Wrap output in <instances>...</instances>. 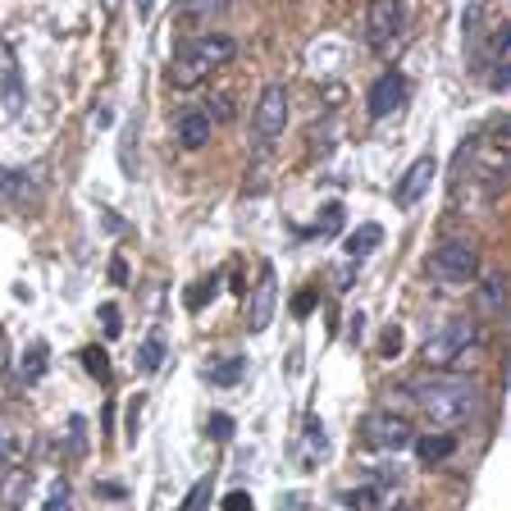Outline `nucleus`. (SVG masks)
<instances>
[{
  "label": "nucleus",
  "mask_w": 511,
  "mask_h": 511,
  "mask_svg": "<svg viewBox=\"0 0 511 511\" xmlns=\"http://www.w3.org/2000/svg\"><path fill=\"white\" fill-rule=\"evenodd\" d=\"M406 393L424 406V415H429L438 429H457V424H466L470 415H479V384L466 379V375L429 370V375H420Z\"/></svg>",
  "instance_id": "f257e3e1"
},
{
  "label": "nucleus",
  "mask_w": 511,
  "mask_h": 511,
  "mask_svg": "<svg viewBox=\"0 0 511 511\" xmlns=\"http://www.w3.org/2000/svg\"><path fill=\"white\" fill-rule=\"evenodd\" d=\"M238 55V41L224 32H205V37H187L169 64V83L174 87H196L205 83V73H214L219 64H229Z\"/></svg>",
  "instance_id": "f03ea898"
},
{
  "label": "nucleus",
  "mask_w": 511,
  "mask_h": 511,
  "mask_svg": "<svg viewBox=\"0 0 511 511\" xmlns=\"http://www.w3.org/2000/svg\"><path fill=\"white\" fill-rule=\"evenodd\" d=\"M411 438H415V429L397 411H370V415L360 420V443L375 448V452H393L397 457V452L411 448Z\"/></svg>",
  "instance_id": "7ed1b4c3"
},
{
  "label": "nucleus",
  "mask_w": 511,
  "mask_h": 511,
  "mask_svg": "<svg viewBox=\"0 0 511 511\" xmlns=\"http://www.w3.org/2000/svg\"><path fill=\"white\" fill-rule=\"evenodd\" d=\"M475 342H479V324H475V320H452V324H443V329H438V333L424 342V365H429V370L457 365L461 351L475 347Z\"/></svg>",
  "instance_id": "20e7f679"
},
{
  "label": "nucleus",
  "mask_w": 511,
  "mask_h": 511,
  "mask_svg": "<svg viewBox=\"0 0 511 511\" xmlns=\"http://www.w3.org/2000/svg\"><path fill=\"white\" fill-rule=\"evenodd\" d=\"M429 274L438 283H470L479 274V251L470 242H438L429 256Z\"/></svg>",
  "instance_id": "39448f33"
},
{
  "label": "nucleus",
  "mask_w": 511,
  "mask_h": 511,
  "mask_svg": "<svg viewBox=\"0 0 511 511\" xmlns=\"http://www.w3.org/2000/svg\"><path fill=\"white\" fill-rule=\"evenodd\" d=\"M283 128H287V87H283V83H269V87L260 92L256 110H251V132H256L260 146H269Z\"/></svg>",
  "instance_id": "423d86ee"
},
{
  "label": "nucleus",
  "mask_w": 511,
  "mask_h": 511,
  "mask_svg": "<svg viewBox=\"0 0 511 511\" xmlns=\"http://www.w3.org/2000/svg\"><path fill=\"white\" fill-rule=\"evenodd\" d=\"M274 306H278V274H274V265H260V278L247 292V329L265 333L274 320Z\"/></svg>",
  "instance_id": "0eeeda50"
},
{
  "label": "nucleus",
  "mask_w": 511,
  "mask_h": 511,
  "mask_svg": "<svg viewBox=\"0 0 511 511\" xmlns=\"http://www.w3.org/2000/svg\"><path fill=\"white\" fill-rule=\"evenodd\" d=\"M433 178H438V160H433V156H420V160H415V165H411V169L397 178V187H393V201H397L402 210H411V205H415V201H420V196L433 187Z\"/></svg>",
  "instance_id": "6e6552de"
},
{
  "label": "nucleus",
  "mask_w": 511,
  "mask_h": 511,
  "mask_svg": "<svg viewBox=\"0 0 511 511\" xmlns=\"http://www.w3.org/2000/svg\"><path fill=\"white\" fill-rule=\"evenodd\" d=\"M402 28V0H370V10H365V37L370 46H388Z\"/></svg>",
  "instance_id": "1a4fd4ad"
},
{
  "label": "nucleus",
  "mask_w": 511,
  "mask_h": 511,
  "mask_svg": "<svg viewBox=\"0 0 511 511\" xmlns=\"http://www.w3.org/2000/svg\"><path fill=\"white\" fill-rule=\"evenodd\" d=\"M402 101H406V78H402V73H379L370 96H365L370 119H388L393 110H402Z\"/></svg>",
  "instance_id": "9d476101"
},
{
  "label": "nucleus",
  "mask_w": 511,
  "mask_h": 511,
  "mask_svg": "<svg viewBox=\"0 0 511 511\" xmlns=\"http://www.w3.org/2000/svg\"><path fill=\"white\" fill-rule=\"evenodd\" d=\"M292 457H297L302 470H315V466L329 457V433H324V420H320L315 411L302 420V443H297V452H292Z\"/></svg>",
  "instance_id": "9b49d317"
},
{
  "label": "nucleus",
  "mask_w": 511,
  "mask_h": 511,
  "mask_svg": "<svg viewBox=\"0 0 511 511\" xmlns=\"http://www.w3.org/2000/svg\"><path fill=\"white\" fill-rule=\"evenodd\" d=\"M484 73H488V87L493 92H506V83H511V28H497L493 32V55H488Z\"/></svg>",
  "instance_id": "f8f14e48"
},
{
  "label": "nucleus",
  "mask_w": 511,
  "mask_h": 511,
  "mask_svg": "<svg viewBox=\"0 0 511 511\" xmlns=\"http://www.w3.org/2000/svg\"><path fill=\"white\" fill-rule=\"evenodd\" d=\"M37 201L32 169H0V205H28Z\"/></svg>",
  "instance_id": "ddd939ff"
},
{
  "label": "nucleus",
  "mask_w": 511,
  "mask_h": 511,
  "mask_svg": "<svg viewBox=\"0 0 511 511\" xmlns=\"http://www.w3.org/2000/svg\"><path fill=\"white\" fill-rule=\"evenodd\" d=\"M210 119H205V110H183L178 114V146L183 151H201V146L210 141Z\"/></svg>",
  "instance_id": "4468645a"
},
{
  "label": "nucleus",
  "mask_w": 511,
  "mask_h": 511,
  "mask_svg": "<svg viewBox=\"0 0 511 511\" xmlns=\"http://www.w3.org/2000/svg\"><path fill=\"white\" fill-rule=\"evenodd\" d=\"M411 448L420 452V461H424V466H433V461H443V457H452V448H457V438H452L448 429H438V433L411 438Z\"/></svg>",
  "instance_id": "2eb2a0df"
},
{
  "label": "nucleus",
  "mask_w": 511,
  "mask_h": 511,
  "mask_svg": "<svg viewBox=\"0 0 511 511\" xmlns=\"http://www.w3.org/2000/svg\"><path fill=\"white\" fill-rule=\"evenodd\" d=\"M23 457H28L23 429L10 424V420H0V466H23Z\"/></svg>",
  "instance_id": "dca6fc26"
},
{
  "label": "nucleus",
  "mask_w": 511,
  "mask_h": 511,
  "mask_svg": "<svg viewBox=\"0 0 511 511\" xmlns=\"http://www.w3.org/2000/svg\"><path fill=\"white\" fill-rule=\"evenodd\" d=\"M23 493H28V470L23 466H0V506H23Z\"/></svg>",
  "instance_id": "f3484780"
},
{
  "label": "nucleus",
  "mask_w": 511,
  "mask_h": 511,
  "mask_svg": "<svg viewBox=\"0 0 511 511\" xmlns=\"http://www.w3.org/2000/svg\"><path fill=\"white\" fill-rule=\"evenodd\" d=\"M14 105H19V73H14V55L0 46V110L14 114Z\"/></svg>",
  "instance_id": "a211bd4d"
},
{
  "label": "nucleus",
  "mask_w": 511,
  "mask_h": 511,
  "mask_svg": "<svg viewBox=\"0 0 511 511\" xmlns=\"http://www.w3.org/2000/svg\"><path fill=\"white\" fill-rule=\"evenodd\" d=\"M160 365H165V333L151 329V333H146V342L137 347V370L141 375H156Z\"/></svg>",
  "instance_id": "6ab92c4d"
},
{
  "label": "nucleus",
  "mask_w": 511,
  "mask_h": 511,
  "mask_svg": "<svg viewBox=\"0 0 511 511\" xmlns=\"http://www.w3.org/2000/svg\"><path fill=\"white\" fill-rule=\"evenodd\" d=\"M379 242H384V229H379V224H360V229L347 238V247H342V251H347L351 260H365V256H370Z\"/></svg>",
  "instance_id": "aec40b11"
},
{
  "label": "nucleus",
  "mask_w": 511,
  "mask_h": 511,
  "mask_svg": "<svg viewBox=\"0 0 511 511\" xmlns=\"http://www.w3.org/2000/svg\"><path fill=\"white\" fill-rule=\"evenodd\" d=\"M479 306H484L488 315H502V311H506V278H502V274H488V278L479 283Z\"/></svg>",
  "instance_id": "412c9836"
},
{
  "label": "nucleus",
  "mask_w": 511,
  "mask_h": 511,
  "mask_svg": "<svg viewBox=\"0 0 511 511\" xmlns=\"http://www.w3.org/2000/svg\"><path fill=\"white\" fill-rule=\"evenodd\" d=\"M242 375H247V360H242V356H229V360H214L210 370H205V379H210V384H219V388H233V384H238Z\"/></svg>",
  "instance_id": "4be33fe9"
},
{
  "label": "nucleus",
  "mask_w": 511,
  "mask_h": 511,
  "mask_svg": "<svg viewBox=\"0 0 511 511\" xmlns=\"http://www.w3.org/2000/svg\"><path fill=\"white\" fill-rule=\"evenodd\" d=\"M46 360H50V342H46V338L28 342V351H23V379H28V384H37V379L46 375Z\"/></svg>",
  "instance_id": "5701e85b"
},
{
  "label": "nucleus",
  "mask_w": 511,
  "mask_h": 511,
  "mask_svg": "<svg viewBox=\"0 0 511 511\" xmlns=\"http://www.w3.org/2000/svg\"><path fill=\"white\" fill-rule=\"evenodd\" d=\"M210 493H214V475H201V479L187 488V497H183V511H205V506H210Z\"/></svg>",
  "instance_id": "b1692460"
},
{
  "label": "nucleus",
  "mask_w": 511,
  "mask_h": 511,
  "mask_svg": "<svg viewBox=\"0 0 511 511\" xmlns=\"http://www.w3.org/2000/svg\"><path fill=\"white\" fill-rule=\"evenodd\" d=\"M83 365H87V375L96 384H110V356L101 347H83Z\"/></svg>",
  "instance_id": "393cba45"
},
{
  "label": "nucleus",
  "mask_w": 511,
  "mask_h": 511,
  "mask_svg": "<svg viewBox=\"0 0 511 511\" xmlns=\"http://www.w3.org/2000/svg\"><path fill=\"white\" fill-rule=\"evenodd\" d=\"M83 433H87V420H83V415H68V429H64V448H68V457H83V452H87Z\"/></svg>",
  "instance_id": "a878e982"
},
{
  "label": "nucleus",
  "mask_w": 511,
  "mask_h": 511,
  "mask_svg": "<svg viewBox=\"0 0 511 511\" xmlns=\"http://www.w3.org/2000/svg\"><path fill=\"white\" fill-rule=\"evenodd\" d=\"M229 0H183V19H214L224 14Z\"/></svg>",
  "instance_id": "bb28decb"
},
{
  "label": "nucleus",
  "mask_w": 511,
  "mask_h": 511,
  "mask_svg": "<svg viewBox=\"0 0 511 511\" xmlns=\"http://www.w3.org/2000/svg\"><path fill=\"white\" fill-rule=\"evenodd\" d=\"M214 292H219V274H205V278H201V283L187 292V311H201V306L214 297Z\"/></svg>",
  "instance_id": "cd10ccee"
},
{
  "label": "nucleus",
  "mask_w": 511,
  "mask_h": 511,
  "mask_svg": "<svg viewBox=\"0 0 511 511\" xmlns=\"http://www.w3.org/2000/svg\"><path fill=\"white\" fill-rule=\"evenodd\" d=\"M41 511H73V488H68V479H55V484H50Z\"/></svg>",
  "instance_id": "c85d7f7f"
},
{
  "label": "nucleus",
  "mask_w": 511,
  "mask_h": 511,
  "mask_svg": "<svg viewBox=\"0 0 511 511\" xmlns=\"http://www.w3.org/2000/svg\"><path fill=\"white\" fill-rule=\"evenodd\" d=\"M379 502V488H347L342 493V506H351V511H370Z\"/></svg>",
  "instance_id": "c756f323"
},
{
  "label": "nucleus",
  "mask_w": 511,
  "mask_h": 511,
  "mask_svg": "<svg viewBox=\"0 0 511 511\" xmlns=\"http://www.w3.org/2000/svg\"><path fill=\"white\" fill-rule=\"evenodd\" d=\"M96 320H101L105 338H119V333H123V315H119V306H114V302H105V306L96 311Z\"/></svg>",
  "instance_id": "7c9ffc66"
},
{
  "label": "nucleus",
  "mask_w": 511,
  "mask_h": 511,
  "mask_svg": "<svg viewBox=\"0 0 511 511\" xmlns=\"http://www.w3.org/2000/svg\"><path fill=\"white\" fill-rule=\"evenodd\" d=\"M201 110H205V119H210V123H224V119L233 114V101H229L224 92H219V96H210V105H201Z\"/></svg>",
  "instance_id": "2f4dec72"
},
{
  "label": "nucleus",
  "mask_w": 511,
  "mask_h": 511,
  "mask_svg": "<svg viewBox=\"0 0 511 511\" xmlns=\"http://www.w3.org/2000/svg\"><path fill=\"white\" fill-rule=\"evenodd\" d=\"M315 302H320V292H315V287H302L297 297H292V315H297V320H306V315L315 311Z\"/></svg>",
  "instance_id": "473e14b6"
},
{
  "label": "nucleus",
  "mask_w": 511,
  "mask_h": 511,
  "mask_svg": "<svg viewBox=\"0 0 511 511\" xmlns=\"http://www.w3.org/2000/svg\"><path fill=\"white\" fill-rule=\"evenodd\" d=\"M210 438H214V443H229V438H233V415H224V411L210 415Z\"/></svg>",
  "instance_id": "72a5a7b5"
},
{
  "label": "nucleus",
  "mask_w": 511,
  "mask_h": 511,
  "mask_svg": "<svg viewBox=\"0 0 511 511\" xmlns=\"http://www.w3.org/2000/svg\"><path fill=\"white\" fill-rule=\"evenodd\" d=\"M342 214H347V210H342V205L333 201V205H329V210L320 214V229H315V233H338V229H342Z\"/></svg>",
  "instance_id": "f704fd0d"
},
{
  "label": "nucleus",
  "mask_w": 511,
  "mask_h": 511,
  "mask_svg": "<svg viewBox=\"0 0 511 511\" xmlns=\"http://www.w3.org/2000/svg\"><path fill=\"white\" fill-rule=\"evenodd\" d=\"M224 511H256V502H251V493H242V488H233V493H224V502H219Z\"/></svg>",
  "instance_id": "c9c22d12"
},
{
  "label": "nucleus",
  "mask_w": 511,
  "mask_h": 511,
  "mask_svg": "<svg viewBox=\"0 0 511 511\" xmlns=\"http://www.w3.org/2000/svg\"><path fill=\"white\" fill-rule=\"evenodd\" d=\"M101 229H105L110 238H119L128 224H123V214H114V210H101Z\"/></svg>",
  "instance_id": "e433bc0d"
},
{
  "label": "nucleus",
  "mask_w": 511,
  "mask_h": 511,
  "mask_svg": "<svg viewBox=\"0 0 511 511\" xmlns=\"http://www.w3.org/2000/svg\"><path fill=\"white\" fill-rule=\"evenodd\" d=\"M110 283H114V287H123V283H128V260H123V256H114V260H110Z\"/></svg>",
  "instance_id": "4c0bfd02"
},
{
  "label": "nucleus",
  "mask_w": 511,
  "mask_h": 511,
  "mask_svg": "<svg viewBox=\"0 0 511 511\" xmlns=\"http://www.w3.org/2000/svg\"><path fill=\"white\" fill-rule=\"evenodd\" d=\"M141 402H146V397H128V438H137V420H141Z\"/></svg>",
  "instance_id": "58836bf2"
},
{
  "label": "nucleus",
  "mask_w": 511,
  "mask_h": 511,
  "mask_svg": "<svg viewBox=\"0 0 511 511\" xmlns=\"http://www.w3.org/2000/svg\"><path fill=\"white\" fill-rule=\"evenodd\" d=\"M110 123H114V105H110V96H105V101L96 105V128H110Z\"/></svg>",
  "instance_id": "ea45409f"
},
{
  "label": "nucleus",
  "mask_w": 511,
  "mask_h": 511,
  "mask_svg": "<svg viewBox=\"0 0 511 511\" xmlns=\"http://www.w3.org/2000/svg\"><path fill=\"white\" fill-rule=\"evenodd\" d=\"M96 493H101V497H123V488H119V484H105V479L96 484Z\"/></svg>",
  "instance_id": "a19ab883"
},
{
  "label": "nucleus",
  "mask_w": 511,
  "mask_h": 511,
  "mask_svg": "<svg viewBox=\"0 0 511 511\" xmlns=\"http://www.w3.org/2000/svg\"><path fill=\"white\" fill-rule=\"evenodd\" d=\"M5 365H10V347H5V333H0V375H5Z\"/></svg>",
  "instance_id": "79ce46f5"
},
{
  "label": "nucleus",
  "mask_w": 511,
  "mask_h": 511,
  "mask_svg": "<svg viewBox=\"0 0 511 511\" xmlns=\"http://www.w3.org/2000/svg\"><path fill=\"white\" fill-rule=\"evenodd\" d=\"M96 5H101V14H105V19H114V10H119V0H96Z\"/></svg>",
  "instance_id": "37998d69"
},
{
  "label": "nucleus",
  "mask_w": 511,
  "mask_h": 511,
  "mask_svg": "<svg viewBox=\"0 0 511 511\" xmlns=\"http://www.w3.org/2000/svg\"><path fill=\"white\" fill-rule=\"evenodd\" d=\"M151 10H156V0H137V14L141 19H151Z\"/></svg>",
  "instance_id": "c03bdc74"
},
{
  "label": "nucleus",
  "mask_w": 511,
  "mask_h": 511,
  "mask_svg": "<svg viewBox=\"0 0 511 511\" xmlns=\"http://www.w3.org/2000/svg\"><path fill=\"white\" fill-rule=\"evenodd\" d=\"M397 511H406V506H397Z\"/></svg>",
  "instance_id": "a18cd8bd"
}]
</instances>
